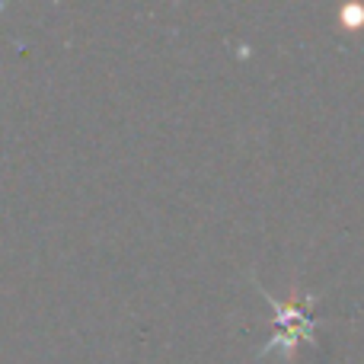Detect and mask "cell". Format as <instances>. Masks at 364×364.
Listing matches in <instances>:
<instances>
[{"instance_id": "1", "label": "cell", "mask_w": 364, "mask_h": 364, "mask_svg": "<svg viewBox=\"0 0 364 364\" xmlns=\"http://www.w3.org/2000/svg\"><path fill=\"white\" fill-rule=\"evenodd\" d=\"M265 301L272 304V316H275V326L278 333H272L269 346L262 348L259 355H272L278 348V352L284 355V358H291L297 348V342H314V333L316 326H320V320H314L310 316V307L316 304V294H304V297H294V301H275V297L269 294V291H262Z\"/></svg>"}]
</instances>
